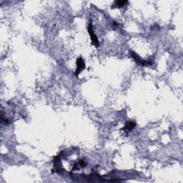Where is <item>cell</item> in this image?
I'll return each instance as SVG.
<instances>
[{
  "label": "cell",
  "instance_id": "obj_1",
  "mask_svg": "<svg viewBox=\"0 0 183 183\" xmlns=\"http://www.w3.org/2000/svg\"><path fill=\"white\" fill-rule=\"evenodd\" d=\"M130 57L134 59L135 62H136L137 65H140V66L148 67L152 65L153 63H154V62L151 60V59H149V60H145V59H142L136 52H135L132 50H130Z\"/></svg>",
  "mask_w": 183,
  "mask_h": 183
},
{
  "label": "cell",
  "instance_id": "obj_2",
  "mask_svg": "<svg viewBox=\"0 0 183 183\" xmlns=\"http://www.w3.org/2000/svg\"><path fill=\"white\" fill-rule=\"evenodd\" d=\"M87 31H88V33L89 35V37H90L91 41L92 42L93 45H94L96 47H99V42L98 40V38H97V35H95L94 32V29H93V25L92 21L89 22L88 27H87Z\"/></svg>",
  "mask_w": 183,
  "mask_h": 183
},
{
  "label": "cell",
  "instance_id": "obj_3",
  "mask_svg": "<svg viewBox=\"0 0 183 183\" xmlns=\"http://www.w3.org/2000/svg\"><path fill=\"white\" fill-rule=\"evenodd\" d=\"M76 65H77V69H76V72H75V75H76V76H78V75L82 72V71L84 70V69L85 68V63L84 59H82V57H79L78 58H77Z\"/></svg>",
  "mask_w": 183,
  "mask_h": 183
},
{
  "label": "cell",
  "instance_id": "obj_4",
  "mask_svg": "<svg viewBox=\"0 0 183 183\" xmlns=\"http://www.w3.org/2000/svg\"><path fill=\"white\" fill-rule=\"evenodd\" d=\"M135 127H136V122H134V121H130V122L125 124V126L122 128V130L127 131V132H130V131L132 130Z\"/></svg>",
  "mask_w": 183,
  "mask_h": 183
},
{
  "label": "cell",
  "instance_id": "obj_5",
  "mask_svg": "<svg viewBox=\"0 0 183 183\" xmlns=\"http://www.w3.org/2000/svg\"><path fill=\"white\" fill-rule=\"evenodd\" d=\"M128 3V2L127 1H122V0H118V1H116L115 2V7H119V8H122L124 7L125 5H127V4Z\"/></svg>",
  "mask_w": 183,
  "mask_h": 183
},
{
  "label": "cell",
  "instance_id": "obj_6",
  "mask_svg": "<svg viewBox=\"0 0 183 183\" xmlns=\"http://www.w3.org/2000/svg\"><path fill=\"white\" fill-rule=\"evenodd\" d=\"M79 165L81 166V168H85V167L87 166V163L85 160H79Z\"/></svg>",
  "mask_w": 183,
  "mask_h": 183
}]
</instances>
